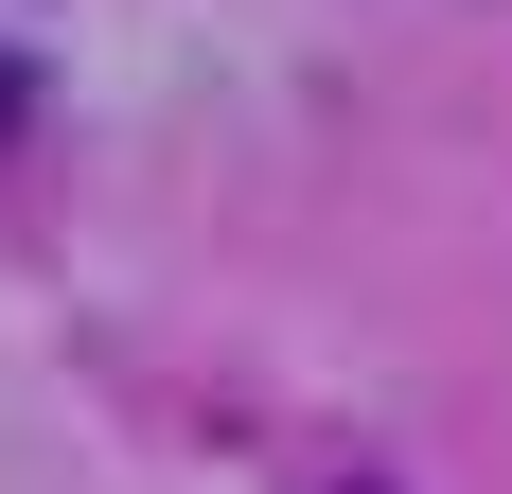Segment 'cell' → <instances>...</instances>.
<instances>
[{"mask_svg": "<svg viewBox=\"0 0 512 494\" xmlns=\"http://www.w3.org/2000/svg\"><path fill=\"white\" fill-rule=\"evenodd\" d=\"M18 106H36V71H18V53H0V124H18Z\"/></svg>", "mask_w": 512, "mask_h": 494, "instance_id": "obj_1", "label": "cell"}]
</instances>
